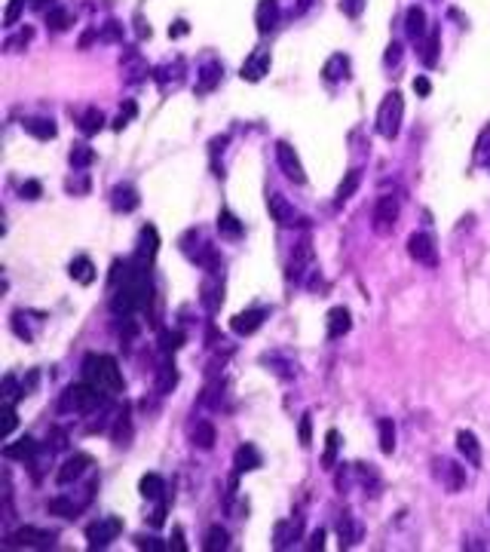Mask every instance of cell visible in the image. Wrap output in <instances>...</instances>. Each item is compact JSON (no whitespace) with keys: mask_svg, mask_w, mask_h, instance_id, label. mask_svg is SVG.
Here are the masks:
<instances>
[{"mask_svg":"<svg viewBox=\"0 0 490 552\" xmlns=\"http://www.w3.org/2000/svg\"><path fill=\"white\" fill-rule=\"evenodd\" d=\"M22 6H25V0H9L6 16H4V25H6V28H13V25L19 22V16H22Z\"/></svg>","mask_w":490,"mask_h":552,"instance_id":"cell-48","label":"cell"},{"mask_svg":"<svg viewBox=\"0 0 490 552\" xmlns=\"http://www.w3.org/2000/svg\"><path fill=\"white\" fill-rule=\"evenodd\" d=\"M101 129H105V114H101L98 108H86L83 114H80V132H83V136H95Z\"/></svg>","mask_w":490,"mask_h":552,"instance_id":"cell-31","label":"cell"},{"mask_svg":"<svg viewBox=\"0 0 490 552\" xmlns=\"http://www.w3.org/2000/svg\"><path fill=\"white\" fill-rule=\"evenodd\" d=\"M92 37H98V31H86V34L80 37V49H86V46L92 44Z\"/></svg>","mask_w":490,"mask_h":552,"instance_id":"cell-62","label":"cell"},{"mask_svg":"<svg viewBox=\"0 0 490 552\" xmlns=\"http://www.w3.org/2000/svg\"><path fill=\"white\" fill-rule=\"evenodd\" d=\"M98 405H105V393L95 390L92 384H71L65 396H61V402L58 408L61 412H80V414H89V412H95Z\"/></svg>","mask_w":490,"mask_h":552,"instance_id":"cell-2","label":"cell"},{"mask_svg":"<svg viewBox=\"0 0 490 552\" xmlns=\"http://www.w3.org/2000/svg\"><path fill=\"white\" fill-rule=\"evenodd\" d=\"M355 540H359V528L353 525L350 516H343L340 518V546H353Z\"/></svg>","mask_w":490,"mask_h":552,"instance_id":"cell-44","label":"cell"},{"mask_svg":"<svg viewBox=\"0 0 490 552\" xmlns=\"http://www.w3.org/2000/svg\"><path fill=\"white\" fill-rule=\"evenodd\" d=\"M25 132L28 136H34V138H40V141H49V138H56L58 136V126L49 117H28L25 123Z\"/></svg>","mask_w":490,"mask_h":552,"instance_id":"cell-20","label":"cell"},{"mask_svg":"<svg viewBox=\"0 0 490 552\" xmlns=\"http://www.w3.org/2000/svg\"><path fill=\"white\" fill-rule=\"evenodd\" d=\"M298 436H301V445H303V448H310V442H313V421H310V414H303V417H301Z\"/></svg>","mask_w":490,"mask_h":552,"instance_id":"cell-50","label":"cell"},{"mask_svg":"<svg viewBox=\"0 0 490 552\" xmlns=\"http://www.w3.org/2000/svg\"><path fill=\"white\" fill-rule=\"evenodd\" d=\"M135 546L138 549H150V552H166V543H160L157 537H145V534L135 537Z\"/></svg>","mask_w":490,"mask_h":552,"instance_id":"cell-51","label":"cell"},{"mask_svg":"<svg viewBox=\"0 0 490 552\" xmlns=\"http://www.w3.org/2000/svg\"><path fill=\"white\" fill-rule=\"evenodd\" d=\"M141 497H147V500H157V497H162V491H166V482L157 476V473H147L145 479H141Z\"/></svg>","mask_w":490,"mask_h":552,"instance_id":"cell-37","label":"cell"},{"mask_svg":"<svg viewBox=\"0 0 490 552\" xmlns=\"http://www.w3.org/2000/svg\"><path fill=\"white\" fill-rule=\"evenodd\" d=\"M49 509V516H61V518H74L80 513V504H74V500H68V497H53L46 504Z\"/></svg>","mask_w":490,"mask_h":552,"instance_id":"cell-32","label":"cell"},{"mask_svg":"<svg viewBox=\"0 0 490 552\" xmlns=\"http://www.w3.org/2000/svg\"><path fill=\"white\" fill-rule=\"evenodd\" d=\"M337 448H340V433H337V429H328V433H325V454H322V466L325 469H334Z\"/></svg>","mask_w":490,"mask_h":552,"instance_id":"cell-35","label":"cell"},{"mask_svg":"<svg viewBox=\"0 0 490 552\" xmlns=\"http://www.w3.org/2000/svg\"><path fill=\"white\" fill-rule=\"evenodd\" d=\"M407 255L417 261V264H426V267H435L438 264V249H435V240L429 233H411L407 240Z\"/></svg>","mask_w":490,"mask_h":552,"instance_id":"cell-8","label":"cell"},{"mask_svg":"<svg viewBox=\"0 0 490 552\" xmlns=\"http://www.w3.org/2000/svg\"><path fill=\"white\" fill-rule=\"evenodd\" d=\"M267 209H270V218L279 224V228H294V224H298V212H294V206L282 197V193H270Z\"/></svg>","mask_w":490,"mask_h":552,"instance_id":"cell-10","label":"cell"},{"mask_svg":"<svg viewBox=\"0 0 490 552\" xmlns=\"http://www.w3.org/2000/svg\"><path fill=\"white\" fill-rule=\"evenodd\" d=\"M221 74H224L221 61H218V58H209V61H206V68L199 71V80H197V96H206V92H212L214 86H218Z\"/></svg>","mask_w":490,"mask_h":552,"instance_id":"cell-18","label":"cell"},{"mask_svg":"<svg viewBox=\"0 0 490 552\" xmlns=\"http://www.w3.org/2000/svg\"><path fill=\"white\" fill-rule=\"evenodd\" d=\"M43 4H46V0H34V6H37V9H43Z\"/></svg>","mask_w":490,"mask_h":552,"instance_id":"cell-63","label":"cell"},{"mask_svg":"<svg viewBox=\"0 0 490 552\" xmlns=\"http://www.w3.org/2000/svg\"><path fill=\"white\" fill-rule=\"evenodd\" d=\"M457 448H459V454H463L472 466H481V445H478V439L472 429H459L457 433Z\"/></svg>","mask_w":490,"mask_h":552,"instance_id":"cell-17","label":"cell"},{"mask_svg":"<svg viewBox=\"0 0 490 552\" xmlns=\"http://www.w3.org/2000/svg\"><path fill=\"white\" fill-rule=\"evenodd\" d=\"M322 546H325V531H316L313 540H310V546H306V549H322Z\"/></svg>","mask_w":490,"mask_h":552,"instance_id":"cell-60","label":"cell"},{"mask_svg":"<svg viewBox=\"0 0 490 552\" xmlns=\"http://www.w3.org/2000/svg\"><path fill=\"white\" fill-rule=\"evenodd\" d=\"M414 92H417V96H429V92H432V83H429L426 77H417L414 80Z\"/></svg>","mask_w":490,"mask_h":552,"instance_id":"cell-59","label":"cell"},{"mask_svg":"<svg viewBox=\"0 0 490 552\" xmlns=\"http://www.w3.org/2000/svg\"><path fill=\"white\" fill-rule=\"evenodd\" d=\"M270 49H254V53L242 61V68H239V77L242 80H249V83H258V80H264L270 74Z\"/></svg>","mask_w":490,"mask_h":552,"instance_id":"cell-9","label":"cell"},{"mask_svg":"<svg viewBox=\"0 0 490 552\" xmlns=\"http://www.w3.org/2000/svg\"><path fill=\"white\" fill-rule=\"evenodd\" d=\"M365 6H368V0H340V13L346 19H359L365 13Z\"/></svg>","mask_w":490,"mask_h":552,"instance_id":"cell-46","label":"cell"},{"mask_svg":"<svg viewBox=\"0 0 490 552\" xmlns=\"http://www.w3.org/2000/svg\"><path fill=\"white\" fill-rule=\"evenodd\" d=\"M19 417H16V402H4V429H0V436L9 439V433L16 429Z\"/></svg>","mask_w":490,"mask_h":552,"instance_id":"cell-45","label":"cell"},{"mask_svg":"<svg viewBox=\"0 0 490 552\" xmlns=\"http://www.w3.org/2000/svg\"><path fill=\"white\" fill-rule=\"evenodd\" d=\"M160 344H162V350H166V353H175L178 347L184 344V334H181V332H162Z\"/></svg>","mask_w":490,"mask_h":552,"instance_id":"cell-47","label":"cell"},{"mask_svg":"<svg viewBox=\"0 0 490 552\" xmlns=\"http://www.w3.org/2000/svg\"><path fill=\"white\" fill-rule=\"evenodd\" d=\"M157 252H160V233H157V228H153V224H147V228H141V233H138V252H135V258L145 261V264H150L153 258H157Z\"/></svg>","mask_w":490,"mask_h":552,"instance_id":"cell-13","label":"cell"},{"mask_svg":"<svg viewBox=\"0 0 490 552\" xmlns=\"http://www.w3.org/2000/svg\"><path fill=\"white\" fill-rule=\"evenodd\" d=\"M218 230H221V237H227V240H239L242 237V221L230 209H221L218 212Z\"/></svg>","mask_w":490,"mask_h":552,"instance_id":"cell-29","label":"cell"},{"mask_svg":"<svg viewBox=\"0 0 490 552\" xmlns=\"http://www.w3.org/2000/svg\"><path fill=\"white\" fill-rule=\"evenodd\" d=\"M138 203H141V197L132 184H117V188L110 190V206H114V212H135Z\"/></svg>","mask_w":490,"mask_h":552,"instance_id":"cell-14","label":"cell"},{"mask_svg":"<svg viewBox=\"0 0 490 552\" xmlns=\"http://www.w3.org/2000/svg\"><path fill=\"white\" fill-rule=\"evenodd\" d=\"M279 22V0H261L258 9H254V25H258L261 34H270Z\"/></svg>","mask_w":490,"mask_h":552,"instance_id":"cell-15","label":"cell"},{"mask_svg":"<svg viewBox=\"0 0 490 552\" xmlns=\"http://www.w3.org/2000/svg\"><path fill=\"white\" fill-rule=\"evenodd\" d=\"M31 37H34V31H31V28H25L22 31V34H19V37H13V40H6V49H16V46H25L28 44V40Z\"/></svg>","mask_w":490,"mask_h":552,"instance_id":"cell-56","label":"cell"},{"mask_svg":"<svg viewBox=\"0 0 490 552\" xmlns=\"http://www.w3.org/2000/svg\"><path fill=\"white\" fill-rule=\"evenodd\" d=\"M190 439H193V445H197V448H202V451H212V448H214V439H218V433H214V426H212L209 421H199L197 426H193Z\"/></svg>","mask_w":490,"mask_h":552,"instance_id":"cell-30","label":"cell"},{"mask_svg":"<svg viewBox=\"0 0 490 552\" xmlns=\"http://www.w3.org/2000/svg\"><path fill=\"white\" fill-rule=\"evenodd\" d=\"M377 429H380V451L392 454L395 451V424L390 421V417H383V421L377 424Z\"/></svg>","mask_w":490,"mask_h":552,"instance_id":"cell-38","label":"cell"},{"mask_svg":"<svg viewBox=\"0 0 490 552\" xmlns=\"http://www.w3.org/2000/svg\"><path fill=\"white\" fill-rule=\"evenodd\" d=\"M350 310L346 307H334V310H328V337H343L346 332H350Z\"/></svg>","mask_w":490,"mask_h":552,"instance_id":"cell-25","label":"cell"},{"mask_svg":"<svg viewBox=\"0 0 490 552\" xmlns=\"http://www.w3.org/2000/svg\"><path fill=\"white\" fill-rule=\"evenodd\" d=\"M267 320V310H261V307H254V310H245V313H236L230 320V329L236 334H254Z\"/></svg>","mask_w":490,"mask_h":552,"instance_id":"cell-12","label":"cell"},{"mask_svg":"<svg viewBox=\"0 0 490 552\" xmlns=\"http://www.w3.org/2000/svg\"><path fill=\"white\" fill-rule=\"evenodd\" d=\"M37 439H31V436H22L19 442H13V445H6L4 448V457H9V460H31L37 454Z\"/></svg>","mask_w":490,"mask_h":552,"instance_id":"cell-24","label":"cell"},{"mask_svg":"<svg viewBox=\"0 0 490 552\" xmlns=\"http://www.w3.org/2000/svg\"><path fill=\"white\" fill-rule=\"evenodd\" d=\"M71 280L80 282V285H89L95 280V264H92L86 255H80V258L71 261Z\"/></svg>","mask_w":490,"mask_h":552,"instance_id":"cell-27","label":"cell"},{"mask_svg":"<svg viewBox=\"0 0 490 552\" xmlns=\"http://www.w3.org/2000/svg\"><path fill=\"white\" fill-rule=\"evenodd\" d=\"M175 384H178V372H175V365H162V368H160L157 390H160V393H169Z\"/></svg>","mask_w":490,"mask_h":552,"instance_id":"cell-43","label":"cell"},{"mask_svg":"<svg viewBox=\"0 0 490 552\" xmlns=\"http://www.w3.org/2000/svg\"><path fill=\"white\" fill-rule=\"evenodd\" d=\"M89 466H92V457H89V454H83V451H80V454L68 457L65 464L58 466V473H56V482H58V485H71V482H77V479L83 476V473H86Z\"/></svg>","mask_w":490,"mask_h":552,"instance_id":"cell-11","label":"cell"},{"mask_svg":"<svg viewBox=\"0 0 490 552\" xmlns=\"http://www.w3.org/2000/svg\"><path fill=\"white\" fill-rule=\"evenodd\" d=\"M316 4V0H298V6H294V13H298V16H303L306 13V9H310Z\"/></svg>","mask_w":490,"mask_h":552,"instance_id":"cell-61","label":"cell"},{"mask_svg":"<svg viewBox=\"0 0 490 552\" xmlns=\"http://www.w3.org/2000/svg\"><path fill=\"white\" fill-rule=\"evenodd\" d=\"M322 77L328 80V83H337V80H346V77H350V58H346L343 53H334V56L322 65Z\"/></svg>","mask_w":490,"mask_h":552,"instance_id":"cell-19","label":"cell"},{"mask_svg":"<svg viewBox=\"0 0 490 552\" xmlns=\"http://www.w3.org/2000/svg\"><path fill=\"white\" fill-rule=\"evenodd\" d=\"M298 537H301V521H276V531H273V546L276 549L291 546Z\"/></svg>","mask_w":490,"mask_h":552,"instance_id":"cell-23","label":"cell"},{"mask_svg":"<svg viewBox=\"0 0 490 552\" xmlns=\"http://www.w3.org/2000/svg\"><path fill=\"white\" fill-rule=\"evenodd\" d=\"M120 534H123V518H117V516L98 518V521H92V525L86 528L89 549H105L110 540H117Z\"/></svg>","mask_w":490,"mask_h":552,"instance_id":"cell-4","label":"cell"},{"mask_svg":"<svg viewBox=\"0 0 490 552\" xmlns=\"http://www.w3.org/2000/svg\"><path fill=\"white\" fill-rule=\"evenodd\" d=\"M25 393L16 390V374H6L4 377V402H16V399H22Z\"/></svg>","mask_w":490,"mask_h":552,"instance_id":"cell-49","label":"cell"},{"mask_svg":"<svg viewBox=\"0 0 490 552\" xmlns=\"http://www.w3.org/2000/svg\"><path fill=\"white\" fill-rule=\"evenodd\" d=\"M172 549H175V552H187V543H184V531L181 528L172 531Z\"/></svg>","mask_w":490,"mask_h":552,"instance_id":"cell-57","label":"cell"},{"mask_svg":"<svg viewBox=\"0 0 490 552\" xmlns=\"http://www.w3.org/2000/svg\"><path fill=\"white\" fill-rule=\"evenodd\" d=\"M310 261H313V245H310V240H301L298 252H294V258H291V276L294 280H301L303 264H310Z\"/></svg>","mask_w":490,"mask_h":552,"instance_id":"cell-34","label":"cell"},{"mask_svg":"<svg viewBox=\"0 0 490 552\" xmlns=\"http://www.w3.org/2000/svg\"><path fill=\"white\" fill-rule=\"evenodd\" d=\"M129 439H132V421H129V408H123V414L117 417L114 442H117V445H129Z\"/></svg>","mask_w":490,"mask_h":552,"instance_id":"cell-40","label":"cell"},{"mask_svg":"<svg viewBox=\"0 0 490 552\" xmlns=\"http://www.w3.org/2000/svg\"><path fill=\"white\" fill-rule=\"evenodd\" d=\"M202 295H199V301H202V307H206L209 313H214L221 307V301H224V289H221V282H214V280H206L202 282V289H199Z\"/></svg>","mask_w":490,"mask_h":552,"instance_id":"cell-28","label":"cell"},{"mask_svg":"<svg viewBox=\"0 0 490 552\" xmlns=\"http://www.w3.org/2000/svg\"><path fill=\"white\" fill-rule=\"evenodd\" d=\"M46 25L53 28V31H65L74 25V16H71V9L65 6H56V9H49V16H46Z\"/></svg>","mask_w":490,"mask_h":552,"instance_id":"cell-39","label":"cell"},{"mask_svg":"<svg viewBox=\"0 0 490 552\" xmlns=\"http://www.w3.org/2000/svg\"><path fill=\"white\" fill-rule=\"evenodd\" d=\"M276 160H279V166H282V172H285V178H288V181H294V184L306 181L303 163H301L298 150H294L288 141H276Z\"/></svg>","mask_w":490,"mask_h":552,"instance_id":"cell-6","label":"cell"},{"mask_svg":"<svg viewBox=\"0 0 490 552\" xmlns=\"http://www.w3.org/2000/svg\"><path fill=\"white\" fill-rule=\"evenodd\" d=\"M123 34H126V28H123L120 22H114V19H110V22H105V25H101V31H98V37L108 40V44H120Z\"/></svg>","mask_w":490,"mask_h":552,"instance_id":"cell-42","label":"cell"},{"mask_svg":"<svg viewBox=\"0 0 490 552\" xmlns=\"http://www.w3.org/2000/svg\"><path fill=\"white\" fill-rule=\"evenodd\" d=\"M53 543H56L53 531H40V528H31V525L13 531V534L6 537V546H37V549H46Z\"/></svg>","mask_w":490,"mask_h":552,"instance_id":"cell-7","label":"cell"},{"mask_svg":"<svg viewBox=\"0 0 490 552\" xmlns=\"http://www.w3.org/2000/svg\"><path fill=\"white\" fill-rule=\"evenodd\" d=\"M40 193H43L40 181H25V184H22V197H25V200H37Z\"/></svg>","mask_w":490,"mask_h":552,"instance_id":"cell-54","label":"cell"},{"mask_svg":"<svg viewBox=\"0 0 490 552\" xmlns=\"http://www.w3.org/2000/svg\"><path fill=\"white\" fill-rule=\"evenodd\" d=\"M166 509H169V497H162V500H160V506H157V513L150 516V525H153V528H162V525H166Z\"/></svg>","mask_w":490,"mask_h":552,"instance_id":"cell-52","label":"cell"},{"mask_svg":"<svg viewBox=\"0 0 490 552\" xmlns=\"http://www.w3.org/2000/svg\"><path fill=\"white\" fill-rule=\"evenodd\" d=\"M444 473H447V491H459L466 485V473L459 464H444Z\"/></svg>","mask_w":490,"mask_h":552,"instance_id":"cell-41","label":"cell"},{"mask_svg":"<svg viewBox=\"0 0 490 552\" xmlns=\"http://www.w3.org/2000/svg\"><path fill=\"white\" fill-rule=\"evenodd\" d=\"M83 381L92 384L95 390H101L105 396H117L123 393V372L114 356L108 353H89L83 359Z\"/></svg>","mask_w":490,"mask_h":552,"instance_id":"cell-1","label":"cell"},{"mask_svg":"<svg viewBox=\"0 0 490 552\" xmlns=\"http://www.w3.org/2000/svg\"><path fill=\"white\" fill-rule=\"evenodd\" d=\"M187 22H184V19H178V22H172L169 25V37H184V34H187Z\"/></svg>","mask_w":490,"mask_h":552,"instance_id":"cell-58","label":"cell"},{"mask_svg":"<svg viewBox=\"0 0 490 552\" xmlns=\"http://www.w3.org/2000/svg\"><path fill=\"white\" fill-rule=\"evenodd\" d=\"M233 464H236V473H251V469H258L264 460L254 445H239L236 454H233Z\"/></svg>","mask_w":490,"mask_h":552,"instance_id":"cell-21","label":"cell"},{"mask_svg":"<svg viewBox=\"0 0 490 552\" xmlns=\"http://www.w3.org/2000/svg\"><path fill=\"white\" fill-rule=\"evenodd\" d=\"M371 228L374 233H380V237H386V233H392L395 228V221H398V197H392V193H383L380 200L374 203V215H371Z\"/></svg>","mask_w":490,"mask_h":552,"instance_id":"cell-5","label":"cell"},{"mask_svg":"<svg viewBox=\"0 0 490 552\" xmlns=\"http://www.w3.org/2000/svg\"><path fill=\"white\" fill-rule=\"evenodd\" d=\"M227 543H230L227 531H224L221 525H214V528H209L206 540H202V549H206V552H218V549H227Z\"/></svg>","mask_w":490,"mask_h":552,"instance_id":"cell-36","label":"cell"},{"mask_svg":"<svg viewBox=\"0 0 490 552\" xmlns=\"http://www.w3.org/2000/svg\"><path fill=\"white\" fill-rule=\"evenodd\" d=\"M402 117H405L402 92H386L383 101H380V111H377V132L392 141L398 132H402Z\"/></svg>","mask_w":490,"mask_h":552,"instance_id":"cell-3","label":"cell"},{"mask_svg":"<svg viewBox=\"0 0 490 552\" xmlns=\"http://www.w3.org/2000/svg\"><path fill=\"white\" fill-rule=\"evenodd\" d=\"M68 190H71V193H86V190H89L86 172H80V178H71V181H68Z\"/></svg>","mask_w":490,"mask_h":552,"instance_id":"cell-53","label":"cell"},{"mask_svg":"<svg viewBox=\"0 0 490 552\" xmlns=\"http://www.w3.org/2000/svg\"><path fill=\"white\" fill-rule=\"evenodd\" d=\"M405 31H407V37L411 40H420L429 34V22H426V9L423 6H407V13H405Z\"/></svg>","mask_w":490,"mask_h":552,"instance_id":"cell-16","label":"cell"},{"mask_svg":"<svg viewBox=\"0 0 490 552\" xmlns=\"http://www.w3.org/2000/svg\"><path fill=\"white\" fill-rule=\"evenodd\" d=\"M438 46H442V31L429 28V34L423 37V53H420V58H423L426 68H435L438 65Z\"/></svg>","mask_w":490,"mask_h":552,"instance_id":"cell-26","label":"cell"},{"mask_svg":"<svg viewBox=\"0 0 490 552\" xmlns=\"http://www.w3.org/2000/svg\"><path fill=\"white\" fill-rule=\"evenodd\" d=\"M68 160H71V166L80 172V169H86V166L95 163V150H92L89 145H74V148H71V153H68Z\"/></svg>","mask_w":490,"mask_h":552,"instance_id":"cell-33","label":"cell"},{"mask_svg":"<svg viewBox=\"0 0 490 552\" xmlns=\"http://www.w3.org/2000/svg\"><path fill=\"white\" fill-rule=\"evenodd\" d=\"M383 61H386V65H398V61H402V44H390Z\"/></svg>","mask_w":490,"mask_h":552,"instance_id":"cell-55","label":"cell"},{"mask_svg":"<svg viewBox=\"0 0 490 552\" xmlns=\"http://www.w3.org/2000/svg\"><path fill=\"white\" fill-rule=\"evenodd\" d=\"M359 184H362V169H350L343 175V181L337 184V193H334V203L337 206H343L346 200H353L355 197V190H359Z\"/></svg>","mask_w":490,"mask_h":552,"instance_id":"cell-22","label":"cell"}]
</instances>
